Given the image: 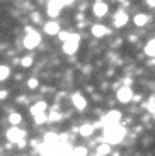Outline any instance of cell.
Returning <instances> with one entry per match:
<instances>
[{
    "instance_id": "obj_8",
    "label": "cell",
    "mask_w": 155,
    "mask_h": 156,
    "mask_svg": "<svg viewBox=\"0 0 155 156\" xmlns=\"http://www.w3.org/2000/svg\"><path fill=\"white\" fill-rule=\"evenodd\" d=\"M118 100L121 102V104H128L130 100H133V92L130 87H123V88L118 90Z\"/></svg>"
},
{
    "instance_id": "obj_14",
    "label": "cell",
    "mask_w": 155,
    "mask_h": 156,
    "mask_svg": "<svg viewBox=\"0 0 155 156\" xmlns=\"http://www.w3.org/2000/svg\"><path fill=\"white\" fill-rule=\"evenodd\" d=\"M94 131H96V127H94L92 124H82L80 127H78V134L84 137H89L94 134Z\"/></svg>"
},
{
    "instance_id": "obj_21",
    "label": "cell",
    "mask_w": 155,
    "mask_h": 156,
    "mask_svg": "<svg viewBox=\"0 0 155 156\" xmlns=\"http://www.w3.org/2000/svg\"><path fill=\"white\" fill-rule=\"evenodd\" d=\"M34 122H36V126L46 124V122H48V114L44 112V114H38V115H34Z\"/></svg>"
},
{
    "instance_id": "obj_18",
    "label": "cell",
    "mask_w": 155,
    "mask_h": 156,
    "mask_svg": "<svg viewBox=\"0 0 155 156\" xmlns=\"http://www.w3.org/2000/svg\"><path fill=\"white\" fill-rule=\"evenodd\" d=\"M32 63H34V56L27 55V56H24V58L21 59V66H22V68H31Z\"/></svg>"
},
{
    "instance_id": "obj_28",
    "label": "cell",
    "mask_w": 155,
    "mask_h": 156,
    "mask_svg": "<svg viewBox=\"0 0 155 156\" xmlns=\"http://www.w3.org/2000/svg\"><path fill=\"white\" fill-rule=\"evenodd\" d=\"M147 109L150 110V112H155V102H153V100H152L150 104H148V105H147Z\"/></svg>"
},
{
    "instance_id": "obj_10",
    "label": "cell",
    "mask_w": 155,
    "mask_h": 156,
    "mask_svg": "<svg viewBox=\"0 0 155 156\" xmlns=\"http://www.w3.org/2000/svg\"><path fill=\"white\" fill-rule=\"evenodd\" d=\"M119 121H121V112H118V110H111V112H108L106 117H104V124L106 126L119 124Z\"/></svg>"
},
{
    "instance_id": "obj_9",
    "label": "cell",
    "mask_w": 155,
    "mask_h": 156,
    "mask_svg": "<svg viewBox=\"0 0 155 156\" xmlns=\"http://www.w3.org/2000/svg\"><path fill=\"white\" fill-rule=\"evenodd\" d=\"M43 31L46 32L48 36H58L62 29H60V24L56 22V20H48L43 26Z\"/></svg>"
},
{
    "instance_id": "obj_12",
    "label": "cell",
    "mask_w": 155,
    "mask_h": 156,
    "mask_svg": "<svg viewBox=\"0 0 155 156\" xmlns=\"http://www.w3.org/2000/svg\"><path fill=\"white\" fill-rule=\"evenodd\" d=\"M90 32H92L94 37H104L109 32V29L106 26H102V24H94L92 27H90Z\"/></svg>"
},
{
    "instance_id": "obj_32",
    "label": "cell",
    "mask_w": 155,
    "mask_h": 156,
    "mask_svg": "<svg viewBox=\"0 0 155 156\" xmlns=\"http://www.w3.org/2000/svg\"><path fill=\"white\" fill-rule=\"evenodd\" d=\"M21 156H26V154H21Z\"/></svg>"
},
{
    "instance_id": "obj_23",
    "label": "cell",
    "mask_w": 155,
    "mask_h": 156,
    "mask_svg": "<svg viewBox=\"0 0 155 156\" xmlns=\"http://www.w3.org/2000/svg\"><path fill=\"white\" fill-rule=\"evenodd\" d=\"M38 87H39V80H38V78H29V80H27V88L36 90Z\"/></svg>"
},
{
    "instance_id": "obj_20",
    "label": "cell",
    "mask_w": 155,
    "mask_h": 156,
    "mask_svg": "<svg viewBox=\"0 0 155 156\" xmlns=\"http://www.w3.org/2000/svg\"><path fill=\"white\" fill-rule=\"evenodd\" d=\"M145 53H147L148 56H153L155 58V39H152V41L147 43V46H145Z\"/></svg>"
},
{
    "instance_id": "obj_16",
    "label": "cell",
    "mask_w": 155,
    "mask_h": 156,
    "mask_svg": "<svg viewBox=\"0 0 155 156\" xmlns=\"http://www.w3.org/2000/svg\"><path fill=\"white\" fill-rule=\"evenodd\" d=\"M9 122H10V126H21V122H22V114L10 112L9 114Z\"/></svg>"
},
{
    "instance_id": "obj_5",
    "label": "cell",
    "mask_w": 155,
    "mask_h": 156,
    "mask_svg": "<svg viewBox=\"0 0 155 156\" xmlns=\"http://www.w3.org/2000/svg\"><path fill=\"white\" fill-rule=\"evenodd\" d=\"M62 7H63V4L60 2V0H50V2H48V7H46L48 17H51V19L58 17L60 12H62Z\"/></svg>"
},
{
    "instance_id": "obj_15",
    "label": "cell",
    "mask_w": 155,
    "mask_h": 156,
    "mask_svg": "<svg viewBox=\"0 0 155 156\" xmlns=\"http://www.w3.org/2000/svg\"><path fill=\"white\" fill-rule=\"evenodd\" d=\"M148 20H150V17H148L147 14H136V16L133 17V22H135L138 27H143V26H147Z\"/></svg>"
},
{
    "instance_id": "obj_7",
    "label": "cell",
    "mask_w": 155,
    "mask_h": 156,
    "mask_svg": "<svg viewBox=\"0 0 155 156\" xmlns=\"http://www.w3.org/2000/svg\"><path fill=\"white\" fill-rule=\"evenodd\" d=\"M108 10H109V7H108V4H106V2H102V0H96V2H94V5H92L94 16L104 17L106 14H108Z\"/></svg>"
},
{
    "instance_id": "obj_6",
    "label": "cell",
    "mask_w": 155,
    "mask_h": 156,
    "mask_svg": "<svg viewBox=\"0 0 155 156\" xmlns=\"http://www.w3.org/2000/svg\"><path fill=\"white\" fill-rule=\"evenodd\" d=\"M72 104H74V107H75L77 110H85V107H87V98L84 97L80 92H75V94H72Z\"/></svg>"
},
{
    "instance_id": "obj_3",
    "label": "cell",
    "mask_w": 155,
    "mask_h": 156,
    "mask_svg": "<svg viewBox=\"0 0 155 156\" xmlns=\"http://www.w3.org/2000/svg\"><path fill=\"white\" fill-rule=\"evenodd\" d=\"M78 46H80V36L75 34V32H72L70 39L66 41V43H63V51H65L66 55H75V53L78 51Z\"/></svg>"
},
{
    "instance_id": "obj_1",
    "label": "cell",
    "mask_w": 155,
    "mask_h": 156,
    "mask_svg": "<svg viewBox=\"0 0 155 156\" xmlns=\"http://www.w3.org/2000/svg\"><path fill=\"white\" fill-rule=\"evenodd\" d=\"M126 136V127L121 124H114V126H106L104 127V143L108 144H118L124 139Z\"/></svg>"
},
{
    "instance_id": "obj_2",
    "label": "cell",
    "mask_w": 155,
    "mask_h": 156,
    "mask_svg": "<svg viewBox=\"0 0 155 156\" xmlns=\"http://www.w3.org/2000/svg\"><path fill=\"white\" fill-rule=\"evenodd\" d=\"M5 137H7L9 143H14V144H19L21 141L26 139V131H22V129L19 127V126H12L10 129H9L7 133H5Z\"/></svg>"
},
{
    "instance_id": "obj_22",
    "label": "cell",
    "mask_w": 155,
    "mask_h": 156,
    "mask_svg": "<svg viewBox=\"0 0 155 156\" xmlns=\"http://www.w3.org/2000/svg\"><path fill=\"white\" fill-rule=\"evenodd\" d=\"M70 156H87V148H84V146L74 148V149H72V153H70Z\"/></svg>"
},
{
    "instance_id": "obj_25",
    "label": "cell",
    "mask_w": 155,
    "mask_h": 156,
    "mask_svg": "<svg viewBox=\"0 0 155 156\" xmlns=\"http://www.w3.org/2000/svg\"><path fill=\"white\" fill-rule=\"evenodd\" d=\"M60 114L58 112H51L50 115H48V122H56V121H60Z\"/></svg>"
},
{
    "instance_id": "obj_19",
    "label": "cell",
    "mask_w": 155,
    "mask_h": 156,
    "mask_svg": "<svg viewBox=\"0 0 155 156\" xmlns=\"http://www.w3.org/2000/svg\"><path fill=\"white\" fill-rule=\"evenodd\" d=\"M9 76H10V68L5 65H0V82H5Z\"/></svg>"
},
{
    "instance_id": "obj_30",
    "label": "cell",
    "mask_w": 155,
    "mask_h": 156,
    "mask_svg": "<svg viewBox=\"0 0 155 156\" xmlns=\"http://www.w3.org/2000/svg\"><path fill=\"white\" fill-rule=\"evenodd\" d=\"M145 2H147L150 7H155V0H145Z\"/></svg>"
},
{
    "instance_id": "obj_29",
    "label": "cell",
    "mask_w": 155,
    "mask_h": 156,
    "mask_svg": "<svg viewBox=\"0 0 155 156\" xmlns=\"http://www.w3.org/2000/svg\"><path fill=\"white\" fill-rule=\"evenodd\" d=\"M60 2H62L63 5H70L72 2H74V0H60Z\"/></svg>"
},
{
    "instance_id": "obj_13",
    "label": "cell",
    "mask_w": 155,
    "mask_h": 156,
    "mask_svg": "<svg viewBox=\"0 0 155 156\" xmlns=\"http://www.w3.org/2000/svg\"><path fill=\"white\" fill-rule=\"evenodd\" d=\"M126 24H128V14L123 12V10L116 12V16H114V26H116V27H123Z\"/></svg>"
},
{
    "instance_id": "obj_17",
    "label": "cell",
    "mask_w": 155,
    "mask_h": 156,
    "mask_svg": "<svg viewBox=\"0 0 155 156\" xmlns=\"http://www.w3.org/2000/svg\"><path fill=\"white\" fill-rule=\"evenodd\" d=\"M96 153L99 156H108L109 153H111V144H108V143H101V144L97 146Z\"/></svg>"
},
{
    "instance_id": "obj_11",
    "label": "cell",
    "mask_w": 155,
    "mask_h": 156,
    "mask_svg": "<svg viewBox=\"0 0 155 156\" xmlns=\"http://www.w3.org/2000/svg\"><path fill=\"white\" fill-rule=\"evenodd\" d=\"M46 109H48V104L44 100H39V102H36V104H32L31 109H29V112H31V115L34 117V115H38V114H44Z\"/></svg>"
},
{
    "instance_id": "obj_31",
    "label": "cell",
    "mask_w": 155,
    "mask_h": 156,
    "mask_svg": "<svg viewBox=\"0 0 155 156\" xmlns=\"http://www.w3.org/2000/svg\"><path fill=\"white\" fill-rule=\"evenodd\" d=\"M118 2H121V4H123V2H126V0H118Z\"/></svg>"
},
{
    "instance_id": "obj_27",
    "label": "cell",
    "mask_w": 155,
    "mask_h": 156,
    "mask_svg": "<svg viewBox=\"0 0 155 156\" xmlns=\"http://www.w3.org/2000/svg\"><path fill=\"white\" fill-rule=\"evenodd\" d=\"M9 94H10V92H9L7 88H2L0 90V100H5V98L9 97Z\"/></svg>"
},
{
    "instance_id": "obj_26",
    "label": "cell",
    "mask_w": 155,
    "mask_h": 156,
    "mask_svg": "<svg viewBox=\"0 0 155 156\" xmlns=\"http://www.w3.org/2000/svg\"><path fill=\"white\" fill-rule=\"evenodd\" d=\"M31 20L34 24H39V22H41V14H39V12H32V14H31Z\"/></svg>"
},
{
    "instance_id": "obj_4",
    "label": "cell",
    "mask_w": 155,
    "mask_h": 156,
    "mask_svg": "<svg viewBox=\"0 0 155 156\" xmlns=\"http://www.w3.org/2000/svg\"><path fill=\"white\" fill-rule=\"evenodd\" d=\"M39 43H41V36H39L36 31L26 34V37H24V41H22V44H24L26 49H34V48H38Z\"/></svg>"
},
{
    "instance_id": "obj_24",
    "label": "cell",
    "mask_w": 155,
    "mask_h": 156,
    "mask_svg": "<svg viewBox=\"0 0 155 156\" xmlns=\"http://www.w3.org/2000/svg\"><path fill=\"white\" fill-rule=\"evenodd\" d=\"M70 36H72V32H68V31H60L58 37H60V41H62V43H66V41L70 39Z\"/></svg>"
}]
</instances>
